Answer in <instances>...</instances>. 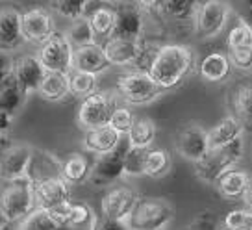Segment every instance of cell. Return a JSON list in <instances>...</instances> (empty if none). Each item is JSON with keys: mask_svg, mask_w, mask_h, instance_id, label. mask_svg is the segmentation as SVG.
I'll use <instances>...</instances> for the list:
<instances>
[{"mask_svg": "<svg viewBox=\"0 0 252 230\" xmlns=\"http://www.w3.org/2000/svg\"><path fill=\"white\" fill-rule=\"evenodd\" d=\"M195 52L188 45L171 43L158 48L147 72L163 91H171L184 84V80L195 69Z\"/></svg>", "mask_w": 252, "mask_h": 230, "instance_id": "1", "label": "cell"}, {"mask_svg": "<svg viewBox=\"0 0 252 230\" xmlns=\"http://www.w3.org/2000/svg\"><path fill=\"white\" fill-rule=\"evenodd\" d=\"M37 210L30 178H19L0 186V212L8 223H23Z\"/></svg>", "mask_w": 252, "mask_h": 230, "instance_id": "2", "label": "cell"}, {"mask_svg": "<svg viewBox=\"0 0 252 230\" xmlns=\"http://www.w3.org/2000/svg\"><path fill=\"white\" fill-rule=\"evenodd\" d=\"M176 208L169 198L139 197L132 215L128 217V230H163L174 219Z\"/></svg>", "mask_w": 252, "mask_h": 230, "instance_id": "3", "label": "cell"}, {"mask_svg": "<svg viewBox=\"0 0 252 230\" xmlns=\"http://www.w3.org/2000/svg\"><path fill=\"white\" fill-rule=\"evenodd\" d=\"M243 139L232 143L228 147H222V149H212V151H208L204 158L198 160L197 164H193L195 165V175L204 184L215 186L228 171L236 169V165L243 158Z\"/></svg>", "mask_w": 252, "mask_h": 230, "instance_id": "4", "label": "cell"}, {"mask_svg": "<svg viewBox=\"0 0 252 230\" xmlns=\"http://www.w3.org/2000/svg\"><path fill=\"white\" fill-rule=\"evenodd\" d=\"M159 47L147 45V41L108 39L104 52L110 67H135V71H149V65Z\"/></svg>", "mask_w": 252, "mask_h": 230, "instance_id": "5", "label": "cell"}, {"mask_svg": "<svg viewBox=\"0 0 252 230\" xmlns=\"http://www.w3.org/2000/svg\"><path fill=\"white\" fill-rule=\"evenodd\" d=\"M165 91L145 71H128L117 78V95L126 104L143 106L158 100Z\"/></svg>", "mask_w": 252, "mask_h": 230, "instance_id": "6", "label": "cell"}, {"mask_svg": "<svg viewBox=\"0 0 252 230\" xmlns=\"http://www.w3.org/2000/svg\"><path fill=\"white\" fill-rule=\"evenodd\" d=\"M128 151H130V143H128L126 137H123L117 149H113L111 152L104 154V156H98L94 160L87 182L91 184L93 188L115 186V182L125 175V160Z\"/></svg>", "mask_w": 252, "mask_h": 230, "instance_id": "7", "label": "cell"}, {"mask_svg": "<svg viewBox=\"0 0 252 230\" xmlns=\"http://www.w3.org/2000/svg\"><path fill=\"white\" fill-rule=\"evenodd\" d=\"M230 15H232V8L226 2H220V0L198 2L193 30H195L198 39H213L226 28Z\"/></svg>", "mask_w": 252, "mask_h": 230, "instance_id": "8", "label": "cell"}, {"mask_svg": "<svg viewBox=\"0 0 252 230\" xmlns=\"http://www.w3.org/2000/svg\"><path fill=\"white\" fill-rule=\"evenodd\" d=\"M119 106L117 97L111 91H96L82 100L78 108V123L87 130L110 125L111 113Z\"/></svg>", "mask_w": 252, "mask_h": 230, "instance_id": "9", "label": "cell"}, {"mask_svg": "<svg viewBox=\"0 0 252 230\" xmlns=\"http://www.w3.org/2000/svg\"><path fill=\"white\" fill-rule=\"evenodd\" d=\"M72 54H74V48L65 37V32H56L41 45L35 56L47 72L69 74L72 71Z\"/></svg>", "mask_w": 252, "mask_h": 230, "instance_id": "10", "label": "cell"}, {"mask_svg": "<svg viewBox=\"0 0 252 230\" xmlns=\"http://www.w3.org/2000/svg\"><path fill=\"white\" fill-rule=\"evenodd\" d=\"M137 200H139V195L134 188H130L126 184H115L104 193L102 200H100L102 217L108 221L126 225L128 217L134 212Z\"/></svg>", "mask_w": 252, "mask_h": 230, "instance_id": "11", "label": "cell"}, {"mask_svg": "<svg viewBox=\"0 0 252 230\" xmlns=\"http://www.w3.org/2000/svg\"><path fill=\"white\" fill-rule=\"evenodd\" d=\"M37 210H52L71 200V184L62 176V173L43 176L32 182Z\"/></svg>", "mask_w": 252, "mask_h": 230, "instance_id": "12", "label": "cell"}, {"mask_svg": "<svg viewBox=\"0 0 252 230\" xmlns=\"http://www.w3.org/2000/svg\"><path fill=\"white\" fill-rule=\"evenodd\" d=\"M174 149L184 160L197 164L210 151L208 143V130L198 123H188L176 132Z\"/></svg>", "mask_w": 252, "mask_h": 230, "instance_id": "13", "label": "cell"}, {"mask_svg": "<svg viewBox=\"0 0 252 230\" xmlns=\"http://www.w3.org/2000/svg\"><path fill=\"white\" fill-rule=\"evenodd\" d=\"M21 32L26 43H37L41 47L58 30H56L54 19L48 9L30 8L21 11Z\"/></svg>", "mask_w": 252, "mask_h": 230, "instance_id": "14", "label": "cell"}, {"mask_svg": "<svg viewBox=\"0 0 252 230\" xmlns=\"http://www.w3.org/2000/svg\"><path fill=\"white\" fill-rule=\"evenodd\" d=\"M33 151L35 149L28 143H11L0 158V182L6 184L26 178Z\"/></svg>", "mask_w": 252, "mask_h": 230, "instance_id": "15", "label": "cell"}, {"mask_svg": "<svg viewBox=\"0 0 252 230\" xmlns=\"http://www.w3.org/2000/svg\"><path fill=\"white\" fill-rule=\"evenodd\" d=\"M145 11L141 4H123L117 8V21L111 39L145 41Z\"/></svg>", "mask_w": 252, "mask_h": 230, "instance_id": "16", "label": "cell"}, {"mask_svg": "<svg viewBox=\"0 0 252 230\" xmlns=\"http://www.w3.org/2000/svg\"><path fill=\"white\" fill-rule=\"evenodd\" d=\"M150 9H143L145 15H156L159 21L173 24H195L198 2L193 0H165V2H149Z\"/></svg>", "mask_w": 252, "mask_h": 230, "instance_id": "17", "label": "cell"}, {"mask_svg": "<svg viewBox=\"0 0 252 230\" xmlns=\"http://www.w3.org/2000/svg\"><path fill=\"white\" fill-rule=\"evenodd\" d=\"M45 67L41 65L37 56H23L17 58L13 65V76L19 82V86L26 95L30 97L32 93H37L45 78Z\"/></svg>", "mask_w": 252, "mask_h": 230, "instance_id": "18", "label": "cell"}, {"mask_svg": "<svg viewBox=\"0 0 252 230\" xmlns=\"http://www.w3.org/2000/svg\"><path fill=\"white\" fill-rule=\"evenodd\" d=\"M23 41L21 11L11 6H0V52H9Z\"/></svg>", "mask_w": 252, "mask_h": 230, "instance_id": "19", "label": "cell"}, {"mask_svg": "<svg viewBox=\"0 0 252 230\" xmlns=\"http://www.w3.org/2000/svg\"><path fill=\"white\" fill-rule=\"evenodd\" d=\"M110 67L108 58L104 52V45L100 43H93L82 48H74L72 54V69L74 71L89 72V74H100Z\"/></svg>", "mask_w": 252, "mask_h": 230, "instance_id": "20", "label": "cell"}, {"mask_svg": "<svg viewBox=\"0 0 252 230\" xmlns=\"http://www.w3.org/2000/svg\"><path fill=\"white\" fill-rule=\"evenodd\" d=\"M200 78L208 84H220L230 76L232 64L228 52H210L206 54L197 67Z\"/></svg>", "mask_w": 252, "mask_h": 230, "instance_id": "21", "label": "cell"}, {"mask_svg": "<svg viewBox=\"0 0 252 230\" xmlns=\"http://www.w3.org/2000/svg\"><path fill=\"white\" fill-rule=\"evenodd\" d=\"M243 130L241 123L236 117H224L219 123H215L210 130H208V143H210V151L212 149H222L228 147L232 143L243 139Z\"/></svg>", "mask_w": 252, "mask_h": 230, "instance_id": "22", "label": "cell"}, {"mask_svg": "<svg viewBox=\"0 0 252 230\" xmlns=\"http://www.w3.org/2000/svg\"><path fill=\"white\" fill-rule=\"evenodd\" d=\"M121 139H123V135L117 134V132L108 125V127H102V128L87 130L86 134H84L82 143H84V149H86L87 152L96 154V158H98V156H104V154L111 152L113 149H117Z\"/></svg>", "mask_w": 252, "mask_h": 230, "instance_id": "23", "label": "cell"}, {"mask_svg": "<svg viewBox=\"0 0 252 230\" xmlns=\"http://www.w3.org/2000/svg\"><path fill=\"white\" fill-rule=\"evenodd\" d=\"M232 117H236L245 130H252V84L245 82L232 89L228 97Z\"/></svg>", "mask_w": 252, "mask_h": 230, "instance_id": "24", "label": "cell"}, {"mask_svg": "<svg viewBox=\"0 0 252 230\" xmlns=\"http://www.w3.org/2000/svg\"><path fill=\"white\" fill-rule=\"evenodd\" d=\"M56 221H60L65 227H71V229H80V227H86L89 221H94L93 219V210L91 206H87L84 202H65V204H60V206L48 210Z\"/></svg>", "mask_w": 252, "mask_h": 230, "instance_id": "25", "label": "cell"}, {"mask_svg": "<svg viewBox=\"0 0 252 230\" xmlns=\"http://www.w3.org/2000/svg\"><path fill=\"white\" fill-rule=\"evenodd\" d=\"M26 99H28V95L21 89L13 74L0 86V111L4 115H8L9 119H13L21 111Z\"/></svg>", "mask_w": 252, "mask_h": 230, "instance_id": "26", "label": "cell"}, {"mask_svg": "<svg viewBox=\"0 0 252 230\" xmlns=\"http://www.w3.org/2000/svg\"><path fill=\"white\" fill-rule=\"evenodd\" d=\"M91 167L93 165L84 152H69L62 158V176L71 186L82 184L89 178Z\"/></svg>", "mask_w": 252, "mask_h": 230, "instance_id": "27", "label": "cell"}, {"mask_svg": "<svg viewBox=\"0 0 252 230\" xmlns=\"http://www.w3.org/2000/svg\"><path fill=\"white\" fill-rule=\"evenodd\" d=\"M251 176L243 169H232L226 175L215 184V188L219 191L220 197L228 198V200H236V198H243L245 191L251 184Z\"/></svg>", "mask_w": 252, "mask_h": 230, "instance_id": "28", "label": "cell"}, {"mask_svg": "<svg viewBox=\"0 0 252 230\" xmlns=\"http://www.w3.org/2000/svg\"><path fill=\"white\" fill-rule=\"evenodd\" d=\"M87 19L93 28L94 39H111L113 30H115V21H117V9L111 6H96L87 15Z\"/></svg>", "mask_w": 252, "mask_h": 230, "instance_id": "29", "label": "cell"}, {"mask_svg": "<svg viewBox=\"0 0 252 230\" xmlns=\"http://www.w3.org/2000/svg\"><path fill=\"white\" fill-rule=\"evenodd\" d=\"M156 134H158V127L154 121L149 119V117H135L132 130L128 132L126 139H128L132 149H143V151H147V149H152Z\"/></svg>", "mask_w": 252, "mask_h": 230, "instance_id": "30", "label": "cell"}, {"mask_svg": "<svg viewBox=\"0 0 252 230\" xmlns=\"http://www.w3.org/2000/svg\"><path fill=\"white\" fill-rule=\"evenodd\" d=\"M37 95L48 102H60L65 97L71 95L69 91V76L63 72H47L41 84Z\"/></svg>", "mask_w": 252, "mask_h": 230, "instance_id": "31", "label": "cell"}, {"mask_svg": "<svg viewBox=\"0 0 252 230\" xmlns=\"http://www.w3.org/2000/svg\"><path fill=\"white\" fill-rule=\"evenodd\" d=\"M171 169V154L165 149H147L143 156L141 176H150V178H159L169 173Z\"/></svg>", "mask_w": 252, "mask_h": 230, "instance_id": "32", "label": "cell"}, {"mask_svg": "<svg viewBox=\"0 0 252 230\" xmlns=\"http://www.w3.org/2000/svg\"><path fill=\"white\" fill-rule=\"evenodd\" d=\"M67 76H69V91H71V97L87 99L89 95L96 93V88H98V76L96 74H89V72L74 71L72 69Z\"/></svg>", "mask_w": 252, "mask_h": 230, "instance_id": "33", "label": "cell"}, {"mask_svg": "<svg viewBox=\"0 0 252 230\" xmlns=\"http://www.w3.org/2000/svg\"><path fill=\"white\" fill-rule=\"evenodd\" d=\"M65 37L69 39V43L72 45V48H82V47H87V45L96 43L93 28H91V24H89V19H87V17L71 23L69 30L65 32Z\"/></svg>", "mask_w": 252, "mask_h": 230, "instance_id": "34", "label": "cell"}, {"mask_svg": "<svg viewBox=\"0 0 252 230\" xmlns=\"http://www.w3.org/2000/svg\"><path fill=\"white\" fill-rule=\"evenodd\" d=\"M226 47L228 50L252 48V28L241 15H237L236 24L230 28L228 35H226Z\"/></svg>", "mask_w": 252, "mask_h": 230, "instance_id": "35", "label": "cell"}, {"mask_svg": "<svg viewBox=\"0 0 252 230\" xmlns=\"http://www.w3.org/2000/svg\"><path fill=\"white\" fill-rule=\"evenodd\" d=\"M19 230H74L71 227H65L60 221H56L48 210H35L30 217H26Z\"/></svg>", "mask_w": 252, "mask_h": 230, "instance_id": "36", "label": "cell"}, {"mask_svg": "<svg viewBox=\"0 0 252 230\" xmlns=\"http://www.w3.org/2000/svg\"><path fill=\"white\" fill-rule=\"evenodd\" d=\"M91 6V2L87 0H62V2H52V8L56 13L69 19L71 23L80 21L87 17V8Z\"/></svg>", "mask_w": 252, "mask_h": 230, "instance_id": "37", "label": "cell"}, {"mask_svg": "<svg viewBox=\"0 0 252 230\" xmlns=\"http://www.w3.org/2000/svg\"><path fill=\"white\" fill-rule=\"evenodd\" d=\"M224 230H252V210L251 208H237L224 215L222 219Z\"/></svg>", "mask_w": 252, "mask_h": 230, "instance_id": "38", "label": "cell"}, {"mask_svg": "<svg viewBox=\"0 0 252 230\" xmlns=\"http://www.w3.org/2000/svg\"><path fill=\"white\" fill-rule=\"evenodd\" d=\"M134 121H135V117H134V113H132V110H130L128 106H121V104H119L117 108L113 110V113H111L110 127L113 128L117 134L126 137L128 132L132 130Z\"/></svg>", "mask_w": 252, "mask_h": 230, "instance_id": "39", "label": "cell"}, {"mask_svg": "<svg viewBox=\"0 0 252 230\" xmlns=\"http://www.w3.org/2000/svg\"><path fill=\"white\" fill-rule=\"evenodd\" d=\"M228 58L232 69L239 72L252 71V48H239V50H228Z\"/></svg>", "mask_w": 252, "mask_h": 230, "instance_id": "40", "label": "cell"}, {"mask_svg": "<svg viewBox=\"0 0 252 230\" xmlns=\"http://www.w3.org/2000/svg\"><path fill=\"white\" fill-rule=\"evenodd\" d=\"M188 230H220V223L212 210H204L193 217Z\"/></svg>", "mask_w": 252, "mask_h": 230, "instance_id": "41", "label": "cell"}, {"mask_svg": "<svg viewBox=\"0 0 252 230\" xmlns=\"http://www.w3.org/2000/svg\"><path fill=\"white\" fill-rule=\"evenodd\" d=\"M143 156H145V151H143V149H132V147H130V151H128L126 160H125V175L141 176Z\"/></svg>", "mask_w": 252, "mask_h": 230, "instance_id": "42", "label": "cell"}, {"mask_svg": "<svg viewBox=\"0 0 252 230\" xmlns=\"http://www.w3.org/2000/svg\"><path fill=\"white\" fill-rule=\"evenodd\" d=\"M13 65L15 60H11L8 52H0V86L13 74Z\"/></svg>", "mask_w": 252, "mask_h": 230, "instance_id": "43", "label": "cell"}, {"mask_svg": "<svg viewBox=\"0 0 252 230\" xmlns=\"http://www.w3.org/2000/svg\"><path fill=\"white\" fill-rule=\"evenodd\" d=\"M91 230H128L125 223H115V221H108L104 217H98L93 221V227Z\"/></svg>", "mask_w": 252, "mask_h": 230, "instance_id": "44", "label": "cell"}, {"mask_svg": "<svg viewBox=\"0 0 252 230\" xmlns=\"http://www.w3.org/2000/svg\"><path fill=\"white\" fill-rule=\"evenodd\" d=\"M241 200L245 202V208H251L252 210V180H251V184H249V188H247Z\"/></svg>", "mask_w": 252, "mask_h": 230, "instance_id": "45", "label": "cell"}, {"mask_svg": "<svg viewBox=\"0 0 252 230\" xmlns=\"http://www.w3.org/2000/svg\"><path fill=\"white\" fill-rule=\"evenodd\" d=\"M9 125H11V119H9L8 115H4V113L0 111V134H4V132L9 128Z\"/></svg>", "mask_w": 252, "mask_h": 230, "instance_id": "46", "label": "cell"}, {"mask_svg": "<svg viewBox=\"0 0 252 230\" xmlns=\"http://www.w3.org/2000/svg\"><path fill=\"white\" fill-rule=\"evenodd\" d=\"M11 143H13V141H11L9 137H6L4 134H0V158H2V154L6 152V149H8Z\"/></svg>", "mask_w": 252, "mask_h": 230, "instance_id": "47", "label": "cell"}, {"mask_svg": "<svg viewBox=\"0 0 252 230\" xmlns=\"http://www.w3.org/2000/svg\"><path fill=\"white\" fill-rule=\"evenodd\" d=\"M241 17H243L247 23L251 24V28H252V2H249V4H247V11H245Z\"/></svg>", "mask_w": 252, "mask_h": 230, "instance_id": "48", "label": "cell"}, {"mask_svg": "<svg viewBox=\"0 0 252 230\" xmlns=\"http://www.w3.org/2000/svg\"><path fill=\"white\" fill-rule=\"evenodd\" d=\"M6 217H4V215H2V212H0V229H4V227H6Z\"/></svg>", "mask_w": 252, "mask_h": 230, "instance_id": "49", "label": "cell"}]
</instances>
